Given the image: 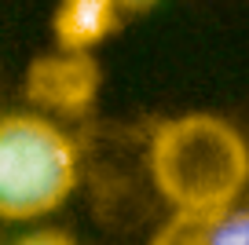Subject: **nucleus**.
I'll return each mask as SVG.
<instances>
[{
	"label": "nucleus",
	"instance_id": "f03ea898",
	"mask_svg": "<svg viewBox=\"0 0 249 245\" xmlns=\"http://www.w3.org/2000/svg\"><path fill=\"white\" fill-rule=\"evenodd\" d=\"M77 143L37 110L0 114V220L33 223L77 187Z\"/></svg>",
	"mask_w": 249,
	"mask_h": 245
},
{
	"label": "nucleus",
	"instance_id": "0eeeda50",
	"mask_svg": "<svg viewBox=\"0 0 249 245\" xmlns=\"http://www.w3.org/2000/svg\"><path fill=\"white\" fill-rule=\"evenodd\" d=\"M15 245H73V238L62 234V230H30V234H22Z\"/></svg>",
	"mask_w": 249,
	"mask_h": 245
},
{
	"label": "nucleus",
	"instance_id": "6e6552de",
	"mask_svg": "<svg viewBox=\"0 0 249 245\" xmlns=\"http://www.w3.org/2000/svg\"><path fill=\"white\" fill-rule=\"evenodd\" d=\"M158 0H121V11H150Z\"/></svg>",
	"mask_w": 249,
	"mask_h": 245
},
{
	"label": "nucleus",
	"instance_id": "39448f33",
	"mask_svg": "<svg viewBox=\"0 0 249 245\" xmlns=\"http://www.w3.org/2000/svg\"><path fill=\"white\" fill-rule=\"evenodd\" d=\"M213 216H205V212H172L169 220H165V227L150 238V245H205V227H209Z\"/></svg>",
	"mask_w": 249,
	"mask_h": 245
},
{
	"label": "nucleus",
	"instance_id": "7ed1b4c3",
	"mask_svg": "<svg viewBox=\"0 0 249 245\" xmlns=\"http://www.w3.org/2000/svg\"><path fill=\"white\" fill-rule=\"evenodd\" d=\"M26 95L33 110L44 117H77L99 95V66L92 52H62L40 55L26 70Z\"/></svg>",
	"mask_w": 249,
	"mask_h": 245
},
{
	"label": "nucleus",
	"instance_id": "423d86ee",
	"mask_svg": "<svg viewBox=\"0 0 249 245\" xmlns=\"http://www.w3.org/2000/svg\"><path fill=\"white\" fill-rule=\"evenodd\" d=\"M205 245H249V209H224L205 227Z\"/></svg>",
	"mask_w": 249,
	"mask_h": 245
},
{
	"label": "nucleus",
	"instance_id": "20e7f679",
	"mask_svg": "<svg viewBox=\"0 0 249 245\" xmlns=\"http://www.w3.org/2000/svg\"><path fill=\"white\" fill-rule=\"evenodd\" d=\"M121 18V0H55L52 33L62 52H95Z\"/></svg>",
	"mask_w": 249,
	"mask_h": 245
},
{
	"label": "nucleus",
	"instance_id": "f257e3e1",
	"mask_svg": "<svg viewBox=\"0 0 249 245\" xmlns=\"http://www.w3.org/2000/svg\"><path fill=\"white\" fill-rule=\"evenodd\" d=\"M147 169L172 212H224L249 183V143L216 114H179L158 124Z\"/></svg>",
	"mask_w": 249,
	"mask_h": 245
}]
</instances>
